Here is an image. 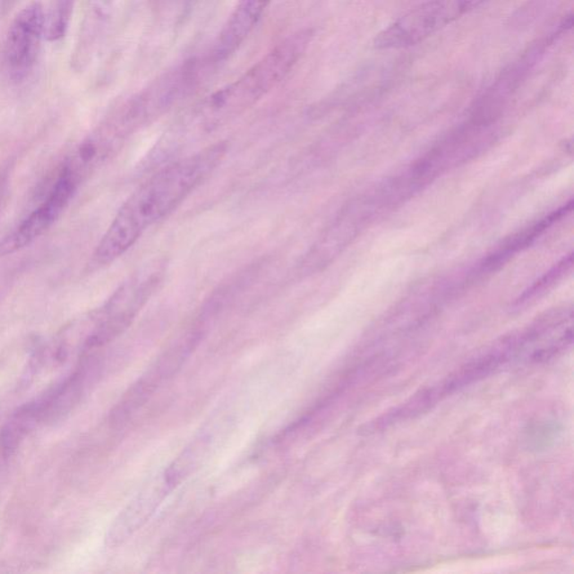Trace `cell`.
Masks as SVG:
<instances>
[{"label": "cell", "instance_id": "8fae6325", "mask_svg": "<svg viewBox=\"0 0 574 574\" xmlns=\"http://www.w3.org/2000/svg\"><path fill=\"white\" fill-rule=\"evenodd\" d=\"M73 0H53L50 13L44 21V34L56 41L64 37L73 12Z\"/></svg>", "mask_w": 574, "mask_h": 574}, {"label": "cell", "instance_id": "ba28073f", "mask_svg": "<svg viewBox=\"0 0 574 574\" xmlns=\"http://www.w3.org/2000/svg\"><path fill=\"white\" fill-rule=\"evenodd\" d=\"M173 488L164 474L146 484L116 518L107 535V544L115 547L127 541L142 525L148 523Z\"/></svg>", "mask_w": 574, "mask_h": 574}, {"label": "cell", "instance_id": "5b68a950", "mask_svg": "<svg viewBox=\"0 0 574 574\" xmlns=\"http://www.w3.org/2000/svg\"><path fill=\"white\" fill-rule=\"evenodd\" d=\"M77 188L78 184L73 177L61 171L41 206L35 209L11 234L0 240V258L21 251L46 234L68 207Z\"/></svg>", "mask_w": 574, "mask_h": 574}, {"label": "cell", "instance_id": "9c48e42d", "mask_svg": "<svg viewBox=\"0 0 574 574\" xmlns=\"http://www.w3.org/2000/svg\"><path fill=\"white\" fill-rule=\"evenodd\" d=\"M270 2L271 0H239L213 47L212 61L228 59L238 50Z\"/></svg>", "mask_w": 574, "mask_h": 574}, {"label": "cell", "instance_id": "3957f363", "mask_svg": "<svg viewBox=\"0 0 574 574\" xmlns=\"http://www.w3.org/2000/svg\"><path fill=\"white\" fill-rule=\"evenodd\" d=\"M163 278L164 266L157 261L124 282L101 309L91 314L87 351L100 348L122 335L158 290Z\"/></svg>", "mask_w": 574, "mask_h": 574}, {"label": "cell", "instance_id": "6da1fadb", "mask_svg": "<svg viewBox=\"0 0 574 574\" xmlns=\"http://www.w3.org/2000/svg\"><path fill=\"white\" fill-rule=\"evenodd\" d=\"M227 150L226 142H217L159 167L120 207L93 253L96 264L118 260L146 231L175 211L217 170Z\"/></svg>", "mask_w": 574, "mask_h": 574}, {"label": "cell", "instance_id": "30bf717a", "mask_svg": "<svg viewBox=\"0 0 574 574\" xmlns=\"http://www.w3.org/2000/svg\"><path fill=\"white\" fill-rule=\"evenodd\" d=\"M46 398L44 396L32 403L24 405L19 411L13 414L10 420L0 431V450L3 455L12 456L26 437L39 425V423L46 421Z\"/></svg>", "mask_w": 574, "mask_h": 574}, {"label": "cell", "instance_id": "52a82bcc", "mask_svg": "<svg viewBox=\"0 0 574 574\" xmlns=\"http://www.w3.org/2000/svg\"><path fill=\"white\" fill-rule=\"evenodd\" d=\"M194 342V337L186 338L185 340L161 356L148 373L141 376L136 384L133 385L124 394L123 399L111 412V421L117 423V424L127 421L164 381L175 375L177 369H180L182 364L193 351Z\"/></svg>", "mask_w": 574, "mask_h": 574}, {"label": "cell", "instance_id": "8992f818", "mask_svg": "<svg viewBox=\"0 0 574 574\" xmlns=\"http://www.w3.org/2000/svg\"><path fill=\"white\" fill-rule=\"evenodd\" d=\"M43 8L39 3L30 4L16 16L8 30L5 57L13 78L25 77L37 60L44 34Z\"/></svg>", "mask_w": 574, "mask_h": 574}, {"label": "cell", "instance_id": "7a4b0ae2", "mask_svg": "<svg viewBox=\"0 0 574 574\" xmlns=\"http://www.w3.org/2000/svg\"><path fill=\"white\" fill-rule=\"evenodd\" d=\"M311 39L310 30L290 35L242 78L206 98L204 105L217 119L228 124L252 108L290 73L304 56Z\"/></svg>", "mask_w": 574, "mask_h": 574}, {"label": "cell", "instance_id": "277c9868", "mask_svg": "<svg viewBox=\"0 0 574 574\" xmlns=\"http://www.w3.org/2000/svg\"><path fill=\"white\" fill-rule=\"evenodd\" d=\"M487 0H427L377 35L380 50H399L416 46L475 10Z\"/></svg>", "mask_w": 574, "mask_h": 574}]
</instances>
